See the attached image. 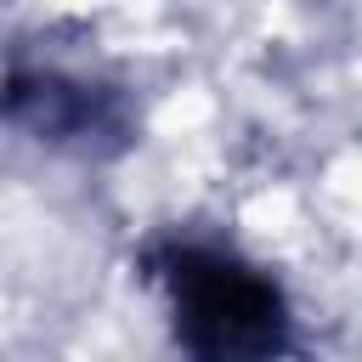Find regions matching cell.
Segmentation results:
<instances>
[{
	"instance_id": "obj_1",
	"label": "cell",
	"mask_w": 362,
	"mask_h": 362,
	"mask_svg": "<svg viewBox=\"0 0 362 362\" xmlns=\"http://www.w3.org/2000/svg\"><path fill=\"white\" fill-rule=\"evenodd\" d=\"M175 311L198 362H260L277 345V322H283L272 283L215 255L175 260Z\"/></svg>"
}]
</instances>
